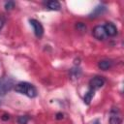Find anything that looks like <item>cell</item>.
Masks as SVG:
<instances>
[{
    "label": "cell",
    "instance_id": "cell-7",
    "mask_svg": "<svg viewBox=\"0 0 124 124\" xmlns=\"http://www.w3.org/2000/svg\"><path fill=\"white\" fill-rule=\"evenodd\" d=\"M104 28H105V31H106V34L107 36H115L117 34V28L116 26L111 23V22H108L106 23V25H104Z\"/></svg>",
    "mask_w": 124,
    "mask_h": 124
},
{
    "label": "cell",
    "instance_id": "cell-3",
    "mask_svg": "<svg viewBox=\"0 0 124 124\" xmlns=\"http://www.w3.org/2000/svg\"><path fill=\"white\" fill-rule=\"evenodd\" d=\"M29 22H30V24L33 26L34 33H35L36 37H37V38H41V37L44 35V27H43V25L41 24V22L38 21L37 19H34V18L29 19Z\"/></svg>",
    "mask_w": 124,
    "mask_h": 124
},
{
    "label": "cell",
    "instance_id": "cell-9",
    "mask_svg": "<svg viewBox=\"0 0 124 124\" xmlns=\"http://www.w3.org/2000/svg\"><path fill=\"white\" fill-rule=\"evenodd\" d=\"M45 5H46V7H47V9H49V10H51V11H59V10L61 9L60 3H59L58 1H54V0L48 1V2H46Z\"/></svg>",
    "mask_w": 124,
    "mask_h": 124
},
{
    "label": "cell",
    "instance_id": "cell-2",
    "mask_svg": "<svg viewBox=\"0 0 124 124\" xmlns=\"http://www.w3.org/2000/svg\"><path fill=\"white\" fill-rule=\"evenodd\" d=\"M13 85H14V81L12 78L8 77L0 78V97L5 96L8 93V91L12 89Z\"/></svg>",
    "mask_w": 124,
    "mask_h": 124
},
{
    "label": "cell",
    "instance_id": "cell-12",
    "mask_svg": "<svg viewBox=\"0 0 124 124\" xmlns=\"http://www.w3.org/2000/svg\"><path fill=\"white\" fill-rule=\"evenodd\" d=\"M28 120H29V117L28 116H26V115H20L17 118V123L18 124H27L28 123Z\"/></svg>",
    "mask_w": 124,
    "mask_h": 124
},
{
    "label": "cell",
    "instance_id": "cell-14",
    "mask_svg": "<svg viewBox=\"0 0 124 124\" xmlns=\"http://www.w3.org/2000/svg\"><path fill=\"white\" fill-rule=\"evenodd\" d=\"M76 27H77V29L79 30V31H85V30H86V26H85L82 22H78V23L76 25Z\"/></svg>",
    "mask_w": 124,
    "mask_h": 124
},
{
    "label": "cell",
    "instance_id": "cell-17",
    "mask_svg": "<svg viewBox=\"0 0 124 124\" xmlns=\"http://www.w3.org/2000/svg\"><path fill=\"white\" fill-rule=\"evenodd\" d=\"M3 26H4V20H3V18L0 17V30L3 28Z\"/></svg>",
    "mask_w": 124,
    "mask_h": 124
},
{
    "label": "cell",
    "instance_id": "cell-4",
    "mask_svg": "<svg viewBox=\"0 0 124 124\" xmlns=\"http://www.w3.org/2000/svg\"><path fill=\"white\" fill-rule=\"evenodd\" d=\"M104 83H105V79L102 77H94L89 81L90 89H93V90L99 89L104 85Z\"/></svg>",
    "mask_w": 124,
    "mask_h": 124
},
{
    "label": "cell",
    "instance_id": "cell-5",
    "mask_svg": "<svg viewBox=\"0 0 124 124\" xmlns=\"http://www.w3.org/2000/svg\"><path fill=\"white\" fill-rule=\"evenodd\" d=\"M93 36L97 39V40H104L107 37L104 25H97L93 28Z\"/></svg>",
    "mask_w": 124,
    "mask_h": 124
},
{
    "label": "cell",
    "instance_id": "cell-6",
    "mask_svg": "<svg viewBox=\"0 0 124 124\" xmlns=\"http://www.w3.org/2000/svg\"><path fill=\"white\" fill-rule=\"evenodd\" d=\"M122 118L120 116V113L118 109L113 108L110 110V116H109V124H121Z\"/></svg>",
    "mask_w": 124,
    "mask_h": 124
},
{
    "label": "cell",
    "instance_id": "cell-13",
    "mask_svg": "<svg viewBox=\"0 0 124 124\" xmlns=\"http://www.w3.org/2000/svg\"><path fill=\"white\" fill-rule=\"evenodd\" d=\"M13 8H15V2H14V1H8V2L5 4V9H6V10L10 11V10H12Z\"/></svg>",
    "mask_w": 124,
    "mask_h": 124
},
{
    "label": "cell",
    "instance_id": "cell-10",
    "mask_svg": "<svg viewBox=\"0 0 124 124\" xmlns=\"http://www.w3.org/2000/svg\"><path fill=\"white\" fill-rule=\"evenodd\" d=\"M111 66H112V62L109 61V60H101L98 63V67L101 70H104V71L108 70L109 68H111Z\"/></svg>",
    "mask_w": 124,
    "mask_h": 124
},
{
    "label": "cell",
    "instance_id": "cell-8",
    "mask_svg": "<svg viewBox=\"0 0 124 124\" xmlns=\"http://www.w3.org/2000/svg\"><path fill=\"white\" fill-rule=\"evenodd\" d=\"M106 10H107V9H106L105 6H103V5H99V6H97V7L93 10V12L89 15V17H97V16L103 15V14L106 12Z\"/></svg>",
    "mask_w": 124,
    "mask_h": 124
},
{
    "label": "cell",
    "instance_id": "cell-11",
    "mask_svg": "<svg viewBox=\"0 0 124 124\" xmlns=\"http://www.w3.org/2000/svg\"><path fill=\"white\" fill-rule=\"evenodd\" d=\"M94 91H95V90H93V89H89V90L85 93L84 98H83V101H84V103H85L86 105H89V104H90V102H91V100H92V98H93V96H94Z\"/></svg>",
    "mask_w": 124,
    "mask_h": 124
},
{
    "label": "cell",
    "instance_id": "cell-18",
    "mask_svg": "<svg viewBox=\"0 0 124 124\" xmlns=\"http://www.w3.org/2000/svg\"><path fill=\"white\" fill-rule=\"evenodd\" d=\"M94 124H99V123H98V122H96V123H94Z\"/></svg>",
    "mask_w": 124,
    "mask_h": 124
},
{
    "label": "cell",
    "instance_id": "cell-16",
    "mask_svg": "<svg viewBox=\"0 0 124 124\" xmlns=\"http://www.w3.org/2000/svg\"><path fill=\"white\" fill-rule=\"evenodd\" d=\"M1 118H2V120H9V119H10V116H9V114H6V113H5V114L2 115Z\"/></svg>",
    "mask_w": 124,
    "mask_h": 124
},
{
    "label": "cell",
    "instance_id": "cell-1",
    "mask_svg": "<svg viewBox=\"0 0 124 124\" xmlns=\"http://www.w3.org/2000/svg\"><path fill=\"white\" fill-rule=\"evenodd\" d=\"M15 90L20 94L26 95L29 98H34L37 96V89L35 88V86H33L31 83L26 81L17 83L15 86Z\"/></svg>",
    "mask_w": 124,
    "mask_h": 124
},
{
    "label": "cell",
    "instance_id": "cell-15",
    "mask_svg": "<svg viewBox=\"0 0 124 124\" xmlns=\"http://www.w3.org/2000/svg\"><path fill=\"white\" fill-rule=\"evenodd\" d=\"M64 117V114L62 112H58L56 113V119H62Z\"/></svg>",
    "mask_w": 124,
    "mask_h": 124
}]
</instances>
